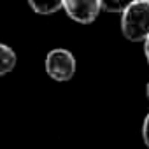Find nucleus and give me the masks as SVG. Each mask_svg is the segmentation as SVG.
<instances>
[{
    "label": "nucleus",
    "mask_w": 149,
    "mask_h": 149,
    "mask_svg": "<svg viewBox=\"0 0 149 149\" xmlns=\"http://www.w3.org/2000/svg\"><path fill=\"white\" fill-rule=\"evenodd\" d=\"M121 32L130 42H144L149 37V0H133L121 13Z\"/></svg>",
    "instance_id": "obj_1"
},
{
    "label": "nucleus",
    "mask_w": 149,
    "mask_h": 149,
    "mask_svg": "<svg viewBox=\"0 0 149 149\" xmlns=\"http://www.w3.org/2000/svg\"><path fill=\"white\" fill-rule=\"evenodd\" d=\"M44 68L51 79H54L58 83H67L76 74L77 61H76V56L68 49L56 47V49H51L47 53L46 61H44Z\"/></svg>",
    "instance_id": "obj_2"
},
{
    "label": "nucleus",
    "mask_w": 149,
    "mask_h": 149,
    "mask_svg": "<svg viewBox=\"0 0 149 149\" xmlns=\"http://www.w3.org/2000/svg\"><path fill=\"white\" fill-rule=\"evenodd\" d=\"M67 16L81 25L93 23L100 14V0H63Z\"/></svg>",
    "instance_id": "obj_3"
},
{
    "label": "nucleus",
    "mask_w": 149,
    "mask_h": 149,
    "mask_svg": "<svg viewBox=\"0 0 149 149\" xmlns=\"http://www.w3.org/2000/svg\"><path fill=\"white\" fill-rule=\"evenodd\" d=\"M16 63H18L16 51L11 46L0 42V77L6 76V74H9V72H13Z\"/></svg>",
    "instance_id": "obj_4"
},
{
    "label": "nucleus",
    "mask_w": 149,
    "mask_h": 149,
    "mask_svg": "<svg viewBox=\"0 0 149 149\" xmlns=\"http://www.w3.org/2000/svg\"><path fill=\"white\" fill-rule=\"evenodd\" d=\"M30 9L40 16H51L63 7V0H26Z\"/></svg>",
    "instance_id": "obj_5"
},
{
    "label": "nucleus",
    "mask_w": 149,
    "mask_h": 149,
    "mask_svg": "<svg viewBox=\"0 0 149 149\" xmlns=\"http://www.w3.org/2000/svg\"><path fill=\"white\" fill-rule=\"evenodd\" d=\"M133 0H100V9L111 14H121Z\"/></svg>",
    "instance_id": "obj_6"
},
{
    "label": "nucleus",
    "mask_w": 149,
    "mask_h": 149,
    "mask_svg": "<svg viewBox=\"0 0 149 149\" xmlns=\"http://www.w3.org/2000/svg\"><path fill=\"white\" fill-rule=\"evenodd\" d=\"M142 139H144V144L149 149V112H147V116L144 118V123H142Z\"/></svg>",
    "instance_id": "obj_7"
},
{
    "label": "nucleus",
    "mask_w": 149,
    "mask_h": 149,
    "mask_svg": "<svg viewBox=\"0 0 149 149\" xmlns=\"http://www.w3.org/2000/svg\"><path fill=\"white\" fill-rule=\"evenodd\" d=\"M144 53H146V58H147V63H149V37L144 40Z\"/></svg>",
    "instance_id": "obj_8"
},
{
    "label": "nucleus",
    "mask_w": 149,
    "mask_h": 149,
    "mask_svg": "<svg viewBox=\"0 0 149 149\" xmlns=\"http://www.w3.org/2000/svg\"><path fill=\"white\" fill-rule=\"evenodd\" d=\"M146 95H147V100H149V83H147V86H146Z\"/></svg>",
    "instance_id": "obj_9"
}]
</instances>
